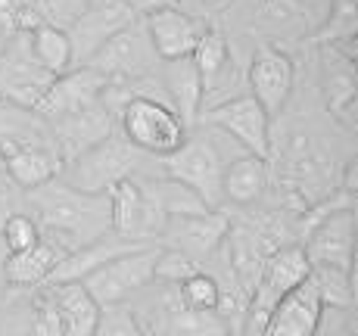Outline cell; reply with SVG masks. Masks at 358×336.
<instances>
[{
	"instance_id": "3",
	"label": "cell",
	"mask_w": 358,
	"mask_h": 336,
	"mask_svg": "<svg viewBox=\"0 0 358 336\" xmlns=\"http://www.w3.org/2000/svg\"><path fill=\"white\" fill-rule=\"evenodd\" d=\"M141 162H143V153H137L125 137L115 131V134L103 137L100 143H94V147H87L72 162H66L59 181L69 184L72 190H78V193L109 196V190L115 184L137 175Z\"/></svg>"
},
{
	"instance_id": "29",
	"label": "cell",
	"mask_w": 358,
	"mask_h": 336,
	"mask_svg": "<svg viewBox=\"0 0 358 336\" xmlns=\"http://www.w3.org/2000/svg\"><path fill=\"white\" fill-rule=\"evenodd\" d=\"M308 284L315 286L321 305L327 308H355V277L349 268L334 265H312Z\"/></svg>"
},
{
	"instance_id": "28",
	"label": "cell",
	"mask_w": 358,
	"mask_h": 336,
	"mask_svg": "<svg viewBox=\"0 0 358 336\" xmlns=\"http://www.w3.org/2000/svg\"><path fill=\"white\" fill-rule=\"evenodd\" d=\"M29 47L31 57L38 59V66L44 68L47 75L59 78L66 75L72 66V44H69V31L57 29V25H38V29L29 31Z\"/></svg>"
},
{
	"instance_id": "16",
	"label": "cell",
	"mask_w": 358,
	"mask_h": 336,
	"mask_svg": "<svg viewBox=\"0 0 358 336\" xmlns=\"http://www.w3.org/2000/svg\"><path fill=\"white\" fill-rule=\"evenodd\" d=\"M228 231H231V218L222 209H209L203 215L169 218L159 240H165L171 249H181L184 256H190L196 262L203 256H215L222 249Z\"/></svg>"
},
{
	"instance_id": "2",
	"label": "cell",
	"mask_w": 358,
	"mask_h": 336,
	"mask_svg": "<svg viewBox=\"0 0 358 336\" xmlns=\"http://www.w3.org/2000/svg\"><path fill=\"white\" fill-rule=\"evenodd\" d=\"M115 125L137 153L159 156V159H169L171 153H178L190 137V128L181 122L169 97L156 91H143L125 100V106L115 115Z\"/></svg>"
},
{
	"instance_id": "17",
	"label": "cell",
	"mask_w": 358,
	"mask_h": 336,
	"mask_svg": "<svg viewBox=\"0 0 358 336\" xmlns=\"http://www.w3.org/2000/svg\"><path fill=\"white\" fill-rule=\"evenodd\" d=\"M190 59H194L199 81H203V103H209V109L224 103V91L237 81V68H234L228 38L218 29H206Z\"/></svg>"
},
{
	"instance_id": "6",
	"label": "cell",
	"mask_w": 358,
	"mask_h": 336,
	"mask_svg": "<svg viewBox=\"0 0 358 336\" xmlns=\"http://www.w3.org/2000/svg\"><path fill=\"white\" fill-rule=\"evenodd\" d=\"M222 147L209 137H187L178 153L165 159V177L184 184L203 200L209 209H222V175H224Z\"/></svg>"
},
{
	"instance_id": "34",
	"label": "cell",
	"mask_w": 358,
	"mask_h": 336,
	"mask_svg": "<svg viewBox=\"0 0 358 336\" xmlns=\"http://www.w3.org/2000/svg\"><path fill=\"white\" fill-rule=\"evenodd\" d=\"M0 240H3V246L10 249V256L13 252H25L41 240V228L29 212H16V215H10V221L0 228Z\"/></svg>"
},
{
	"instance_id": "10",
	"label": "cell",
	"mask_w": 358,
	"mask_h": 336,
	"mask_svg": "<svg viewBox=\"0 0 358 336\" xmlns=\"http://www.w3.org/2000/svg\"><path fill=\"white\" fill-rule=\"evenodd\" d=\"M50 81L53 75H47L31 57L29 31L6 38V47L0 53V100L19 103V106H38Z\"/></svg>"
},
{
	"instance_id": "39",
	"label": "cell",
	"mask_w": 358,
	"mask_h": 336,
	"mask_svg": "<svg viewBox=\"0 0 358 336\" xmlns=\"http://www.w3.org/2000/svg\"><path fill=\"white\" fill-rule=\"evenodd\" d=\"M6 262H10V249H6L3 240H0V296H6V293H10V280H6Z\"/></svg>"
},
{
	"instance_id": "27",
	"label": "cell",
	"mask_w": 358,
	"mask_h": 336,
	"mask_svg": "<svg viewBox=\"0 0 358 336\" xmlns=\"http://www.w3.org/2000/svg\"><path fill=\"white\" fill-rule=\"evenodd\" d=\"M243 6L246 16L252 19V25L265 31L293 34L312 22V16L296 0H243Z\"/></svg>"
},
{
	"instance_id": "1",
	"label": "cell",
	"mask_w": 358,
	"mask_h": 336,
	"mask_svg": "<svg viewBox=\"0 0 358 336\" xmlns=\"http://www.w3.org/2000/svg\"><path fill=\"white\" fill-rule=\"evenodd\" d=\"M25 203L34 209L31 218L38 221L41 237L53 240L66 256L109 234V196L78 193L59 177L25 190Z\"/></svg>"
},
{
	"instance_id": "24",
	"label": "cell",
	"mask_w": 358,
	"mask_h": 336,
	"mask_svg": "<svg viewBox=\"0 0 358 336\" xmlns=\"http://www.w3.org/2000/svg\"><path fill=\"white\" fill-rule=\"evenodd\" d=\"M268 187V168L265 159L259 156H237V159H228L222 175V200L234 203V205H252L259 203V196L265 193Z\"/></svg>"
},
{
	"instance_id": "14",
	"label": "cell",
	"mask_w": 358,
	"mask_h": 336,
	"mask_svg": "<svg viewBox=\"0 0 358 336\" xmlns=\"http://www.w3.org/2000/svg\"><path fill=\"white\" fill-rule=\"evenodd\" d=\"M59 153L53 125L38 112L34 106H19V103L0 100V156L3 162L19 153Z\"/></svg>"
},
{
	"instance_id": "33",
	"label": "cell",
	"mask_w": 358,
	"mask_h": 336,
	"mask_svg": "<svg viewBox=\"0 0 358 336\" xmlns=\"http://www.w3.org/2000/svg\"><path fill=\"white\" fill-rule=\"evenodd\" d=\"M199 268V262H194L190 256H184L181 249H171V246H159V258H156V271L153 280H159L165 286H178L187 277H194Z\"/></svg>"
},
{
	"instance_id": "7",
	"label": "cell",
	"mask_w": 358,
	"mask_h": 336,
	"mask_svg": "<svg viewBox=\"0 0 358 336\" xmlns=\"http://www.w3.org/2000/svg\"><path fill=\"white\" fill-rule=\"evenodd\" d=\"M159 63L153 44L143 29V16L125 25L119 34L106 41L85 66H91L106 85H119V81H143L150 78L153 66Z\"/></svg>"
},
{
	"instance_id": "12",
	"label": "cell",
	"mask_w": 358,
	"mask_h": 336,
	"mask_svg": "<svg viewBox=\"0 0 358 336\" xmlns=\"http://www.w3.org/2000/svg\"><path fill=\"white\" fill-rule=\"evenodd\" d=\"M134 19H141V16H134L122 0H94V3H87L85 13H81V16L75 19V25L69 29L72 66L75 68L85 66L113 34H119L125 25L134 22Z\"/></svg>"
},
{
	"instance_id": "8",
	"label": "cell",
	"mask_w": 358,
	"mask_h": 336,
	"mask_svg": "<svg viewBox=\"0 0 358 336\" xmlns=\"http://www.w3.org/2000/svg\"><path fill=\"white\" fill-rule=\"evenodd\" d=\"M203 122L215 131H222L228 140L240 143L243 153L268 162V156H271V119L250 94H240L228 103L212 106L203 115Z\"/></svg>"
},
{
	"instance_id": "11",
	"label": "cell",
	"mask_w": 358,
	"mask_h": 336,
	"mask_svg": "<svg viewBox=\"0 0 358 336\" xmlns=\"http://www.w3.org/2000/svg\"><path fill=\"white\" fill-rule=\"evenodd\" d=\"M308 265H334L349 268L355 262V209L343 203H334V209L324 212L312 224L306 243H302Z\"/></svg>"
},
{
	"instance_id": "30",
	"label": "cell",
	"mask_w": 358,
	"mask_h": 336,
	"mask_svg": "<svg viewBox=\"0 0 358 336\" xmlns=\"http://www.w3.org/2000/svg\"><path fill=\"white\" fill-rule=\"evenodd\" d=\"M156 187V196H159V205L165 212V218H181V215H203V212H209V205H206L194 190H187L184 184L171 181V177H165V181H153Z\"/></svg>"
},
{
	"instance_id": "35",
	"label": "cell",
	"mask_w": 358,
	"mask_h": 336,
	"mask_svg": "<svg viewBox=\"0 0 358 336\" xmlns=\"http://www.w3.org/2000/svg\"><path fill=\"white\" fill-rule=\"evenodd\" d=\"M94 336H143V333H141V327H137V318H134V312H131V305L119 302V305L100 308Z\"/></svg>"
},
{
	"instance_id": "38",
	"label": "cell",
	"mask_w": 358,
	"mask_h": 336,
	"mask_svg": "<svg viewBox=\"0 0 358 336\" xmlns=\"http://www.w3.org/2000/svg\"><path fill=\"white\" fill-rule=\"evenodd\" d=\"M134 16H147V13L159 10V6H175V0H122Z\"/></svg>"
},
{
	"instance_id": "23",
	"label": "cell",
	"mask_w": 358,
	"mask_h": 336,
	"mask_svg": "<svg viewBox=\"0 0 358 336\" xmlns=\"http://www.w3.org/2000/svg\"><path fill=\"white\" fill-rule=\"evenodd\" d=\"M165 94H169V103L175 106V112L181 115L184 125H194L203 112V81H199V72L194 66V59H171L165 63Z\"/></svg>"
},
{
	"instance_id": "41",
	"label": "cell",
	"mask_w": 358,
	"mask_h": 336,
	"mask_svg": "<svg viewBox=\"0 0 358 336\" xmlns=\"http://www.w3.org/2000/svg\"><path fill=\"white\" fill-rule=\"evenodd\" d=\"M87 3H94V0H87Z\"/></svg>"
},
{
	"instance_id": "20",
	"label": "cell",
	"mask_w": 358,
	"mask_h": 336,
	"mask_svg": "<svg viewBox=\"0 0 358 336\" xmlns=\"http://www.w3.org/2000/svg\"><path fill=\"white\" fill-rule=\"evenodd\" d=\"M318 314L321 299L315 286L306 280V284H299L296 290L278 299V305L271 308L265 327H262V336H312Z\"/></svg>"
},
{
	"instance_id": "36",
	"label": "cell",
	"mask_w": 358,
	"mask_h": 336,
	"mask_svg": "<svg viewBox=\"0 0 358 336\" xmlns=\"http://www.w3.org/2000/svg\"><path fill=\"white\" fill-rule=\"evenodd\" d=\"M312 336H358L355 308H327V305H321L318 324H315Z\"/></svg>"
},
{
	"instance_id": "9",
	"label": "cell",
	"mask_w": 358,
	"mask_h": 336,
	"mask_svg": "<svg viewBox=\"0 0 358 336\" xmlns=\"http://www.w3.org/2000/svg\"><path fill=\"white\" fill-rule=\"evenodd\" d=\"M250 97L268 112V119L280 115L293 97L296 87V63L293 57L278 44H262L252 53L250 72H246Z\"/></svg>"
},
{
	"instance_id": "22",
	"label": "cell",
	"mask_w": 358,
	"mask_h": 336,
	"mask_svg": "<svg viewBox=\"0 0 358 336\" xmlns=\"http://www.w3.org/2000/svg\"><path fill=\"white\" fill-rule=\"evenodd\" d=\"M63 258H66V252L47 237H41L31 249L13 252L10 262H6L10 290H34V286H44Z\"/></svg>"
},
{
	"instance_id": "32",
	"label": "cell",
	"mask_w": 358,
	"mask_h": 336,
	"mask_svg": "<svg viewBox=\"0 0 358 336\" xmlns=\"http://www.w3.org/2000/svg\"><path fill=\"white\" fill-rule=\"evenodd\" d=\"M181 305L196 308V312H218V299H222V290H218L215 274L209 271H196L194 277H187L184 284L175 286Z\"/></svg>"
},
{
	"instance_id": "18",
	"label": "cell",
	"mask_w": 358,
	"mask_h": 336,
	"mask_svg": "<svg viewBox=\"0 0 358 336\" xmlns=\"http://www.w3.org/2000/svg\"><path fill=\"white\" fill-rule=\"evenodd\" d=\"M321 57H324V78H321V91H324L327 109L343 122L346 128L355 125V72H352V41L346 44H321Z\"/></svg>"
},
{
	"instance_id": "4",
	"label": "cell",
	"mask_w": 358,
	"mask_h": 336,
	"mask_svg": "<svg viewBox=\"0 0 358 336\" xmlns=\"http://www.w3.org/2000/svg\"><path fill=\"white\" fill-rule=\"evenodd\" d=\"M165 212L150 177H128L109 190V234L131 243H159Z\"/></svg>"
},
{
	"instance_id": "37",
	"label": "cell",
	"mask_w": 358,
	"mask_h": 336,
	"mask_svg": "<svg viewBox=\"0 0 358 336\" xmlns=\"http://www.w3.org/2000/svg\"><path fill=\"white\" fill-rule=\"evenodd\" d=\"M22 190L16 187V184L6 177V171H0V228H3L6 221H10V215H16V212H22Z\"/></svg>"
},
{
	"instance_id": "40",
	"label": "cell",
	"mask_w": 358,
	"mask_h": 336,
	"mask_svg": "<svg viewBox=\"0 0 358 336\" xmlns=\"http://www.w3.org/2000/svg\"><path fill=\"white\" fill-rule=\"evenodd\" d=\"M0 171H3V156H0Z\"/></svg>"
},
{
	"instance_id": "13",
	"label": "cell",
	"mask_w": 358,
	"mask_h": 336,
	"mask_svg": "<svg viewBox=\"0 0 358 336\" xmlns=\"http://www.w3.org/2000/svg\"><path fill=\"white\" fill-rule=\"evenodd\" d=\"M143 29H147V38L153 44L159 63H171V59L194 57L199 38L209 25L199 22L196 16H190L181 6H159V10L143 16Z\"/></svg>"
},
{
	"instance_id": "19",
	"label": "cell",
	"mask_w": 358,
	"mask_h": 336,
	"mask_svg": "<svg viewBox=\"0 0 358 336\" xmlns=\"http://www.w3.org/2000/svg\"><path fill=\"white\" fill-rule=\"evenodd\" d=\"M50 125H53V134H57V143H59L63 168H66V162H72L75 156H81L87 147H94V143H100L103 137L119 131L113 112L103 106V100L97 106L85 109V112L66 115V119H57V122H50Z\"/></svg>"
},
{
	"instance_id": "21",
	"label": "cell",
	"mask_w": 358,
	"mask_h": 336,
	"mask_svg": "<svg viewBox=\"0 0 358 336\" xmlns=\"http://www.w3.org/2000/svg\"><path fill=\"white\" fill-rule=\"evenodd\" d=\"M47 299H50L53 312L59 321V333L63 336H94L100 318V305L94 302V296L85 286L75 284H53L44 286Z\"/></svg>"
},
{
	"instance_id": "31",
	"label": "cell",
	"mask_w": 358,
	"mask_h": 336,
	"mask_svg": "<svg viewBox=\"0 0 358 336\" xmlns=\"http://www.w3.org/2000/svg\"><path fill=\"white\" fill-rule=\"evenodd\" d=\"M355 38V0H330L327 16L315 41L321 44H346Z\"/></svg>"
},
{
	"instance_id": "25",
	"label": "cell",
	"mask_w": 358,
	"mask_h": 336,
	"mask_svg": "<svg viewBox=\"0 0 358 336\" xmlns=\"http://www.w3.org/2000/svg\"><path fill=\"white\" fill-rule=\"evenodd\" d=\"M0 336H63L59 333L57 312H53L44 286H41L38 296L25 299L22 305L13 308L10 318L0 327Z\"/></svg>"
},
{
	"instance_id": "5",
	"label": "cell",
	"mask_w": 358,
	"mask_h": 336,
	"mask_svg": "<svg viewBox=\"0 0 358 336\" xmlns=\"http://www.w3.org/2000/svg\"><path fill=\"white\" fill-rule=\"evenodd\" d=\"M156 258H159V243L137 246V249L125 252V256H115L113 262L100 265L97 271L87 274V277L78 280V284L91 293L94 302L100 308L128 302L131 296H137V293L153 280Z\"/></svg>"
},
{
	"instance_id": "26",
	"label": "cell",
	"mask_w": 358,
	"mask_h": 336,
	"mask_svg": "<svg viewBox=\"0 0 358 336\" xmlns=\"http://www.w3.org/2000/svg\"><path fill=\"white\" fill-rule=\"evenodd\" d=\"M3 171L19 190H34L44 187V184L57 181L63 175V156L59 153H44V149H34V153H19L10 156L3 162Z\"/></svg>"
},
{
	"instance_id": "15",
	"label": "cell",
	"mask_w": 358,
	"mask_h": 336,
	"mask_svg": "<svg viewBox=\"0 0 358 336\" xmlns=\"http://www.w3.org/2000/svg\"><path fill=\"white\" fill-rule=\"evenodd\" d=\"M103 87H106V81H103L91 66L69 68L66 75H59V78L50 81L47 94L41 97V103L34 109H38L47 122L66 119V115L85 112V109L97 106L100 97H103Z\"/></svg>"
}]
</instances>
